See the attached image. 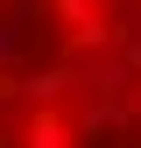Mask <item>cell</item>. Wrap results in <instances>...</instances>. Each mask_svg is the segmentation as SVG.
<instances>
[{
	"mask_svg": "<svg viewBox=\"0 0 141 148\" xmlns=\"http://www.w3.org/2000/svg\"><path fill=\"white\" fill-rule=\"evenodd\" d=\"M14 148H78V127H70V113H21Z\"/></svg>",
	"mask_w": 141,
	"mask_h": 148,
	"instance_id": "cell-1",
	"label": "cell"
},
{
	"mask_svg": "<svg viewBox=\"0 0 141 148\" xmlns=\"http://www.w3.org/2000/svg\"><path fill=\"white\" fill-rule=\"evenodd\" d=\"M57 14H64V21H85V14H92V0H57Z\"/></svg>",
	"mask_w": 141,
	"mask_h": 148,
	"instance_id": "cell-2",
	"label": "cell"
},
{
	"mask_svg": "<svg viewBox=\"0 0 141 148\" xmlns=\"http://www.w3.org/2000/svg\"><path fill=\"white\" fill-rule=\"evenodd\" d=\"M0 148H7V134H0Z\"/></svg>",
	"mask_w": 141,
	"mask_h": 148,
	"instance_id": "cell-4",
	"label": "cell"
},
{
	"mask_svg": "<svg viewBox=\"0 0 141 148\" xmlns=\"http://www.w3.org/2000/svg\"><path fill=\"white\" fill-rule=\"evenodd\" d=\"M78 148H127V141H78Z\"/></svg>",
	"mask_w": 141,
	"mask_h": 148,
	"instance_id": "cell-3",
	"label": "cell"
}]
</instances>
